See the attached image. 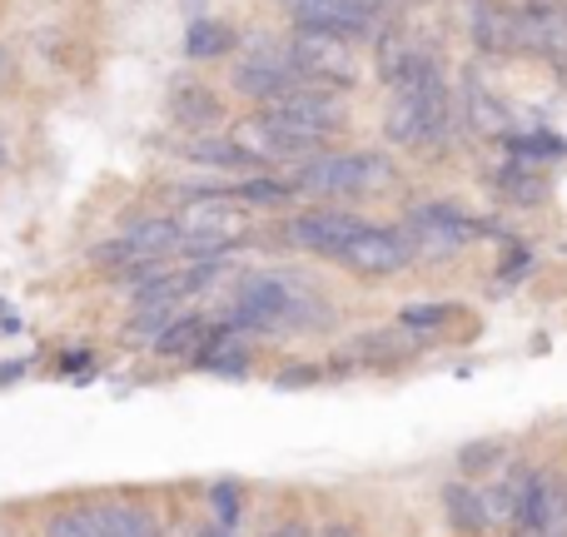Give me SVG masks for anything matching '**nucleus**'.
<instances>
[{
	"mask_svg": "<svg viewBox=\"0 0 567 537\" xmlns=\"http://www.w3.org/2000/svg\"><path fill=\"white\" fill-rule=\"evenodd\" d=\"M449 120H453V105H449V85L439 75H423L413 85H403L389 105V140L393 145H439L449 135Z\"/></svg>",
	"mask_w": 567,
	"mask_h": 537,
	"instance_id": "obj_1",
	"label": "nucleus"
},
{
	"mask_svg": "<svg viewBox=\"0 0 567 537\" xmlns=\"http://www.w3.org/2000/svg\"><path fill=\"white\" fill-rule=\"evenodd\" d=\"M245 225H249V215L235 199H199V205H189L185 215L175 219L179 249H185V259H195V265L225 259L229 249L245 239Z\"/></svg>",
	"mask_w": 567,
	"mask_h": 537,
	"instance_id": "obj_2",
	"label": "nucleus"
},
{
	"mask_svg": "<svg viewBox=\"0 0 567 537\" xmlns=\"http://www.w3.org/2000/svg\"><path fill=\"white\" fill-rule=\"evenodd\" d=\"M389 179H393L389 155L353 149V155H323L313 165H303L289 189H303V195H369V189H383Z\"/></svg>",
	"mask_w": 567,
	"mask_h": 537,
	"instance_id": "obj_3",
	"label": "nucleus"
},
{
	"mask_svg": "<svg viewBox=\"0 0 567 537\" xmlns=\"http://www.w3.org/2000/svg\"><path fill=\"white\" fill-rule=\"evenodd\" d=\"M303 299L309 293L299 289L284 273H255V279L239 283L235 313H229V329H284V323L303 319Z\"/></svg>",
	"mask_w": 567,
	"mask_h": 537,
	"instance_id": "obj_4",
	"label": "nucleus"
},
{
	"mask_svg": "<svg viewBox=\"0 0 567 537\" xmlns=\"http://www.w3.org/2000/svg\"><path fill=\"white\" fill-rule=\"evenodd\" d=\"M284 65L293 80H313V85H349L353 55L343 35H323V30H293L284 45Z\"/></svg>",
	"mask_w": 567,
	"mask_h": 537,
	"instance_id": "obj_5",
	"label": "nucleus"
},
{
	"mask_svg": "<svg viewBox=\"0 0 567 537\" xmlns=\"http://www.w3.org/2000/svg\"><path fill=\"white\" fill-rule=\"evenodd\" d=\"M229 140H235V145L249 155V165H279V159L313 155L323 135H313V130H299V125H289V120H279V115H269V110H265V115L245 120V125H239Z\"/></svg>",
	"mask_w": 567,
	"mask_h": 537,
	"instance_id": "obj_6",
	"label": "nucleus"
},
{
	"mask_svg": "<svg viewBox=\"0 0 567 537\" xmlns=\"http://www.w3.org/2000/svg\"><path fill=\"white\" fill-rule=\"evenodd\" d=\"M513 528L528 537H567V488L558 473H523Z\"/></svg>",
	"mask_w": 567,
	"mask_h": 537,
	"instance_id": "obj_7",
	"label": "nucleus"
},
{
	"mask_svg": "<svg viewBox=\"0 0 567 537\" xmlns=\"http://www.w3.org/2000/svg\"><path fill=\"white\" fill-rule=\"evenodd\" d=\"M483 225L478 219H468L463 209H449V205H423L409 215V235H403V245L413 249V255H453L458 245H468V239H478Z\"/></svg>",
	"mask_w": 567,
	"mask_h": 537,
	"instance_id": "obj_8",
	"label": "nucleus"
},
{
	"mask_svg": "<svg viewBox=\"0 0 567 537\" xmlns=\"http://www.w3.org/2000/svg\"><path fill=\"white\" fill-rule=\"evenodd\" d=\"M329 259H339L343 269L363 273V279H389V273H399L403 265H409L413 249L403 245L399 229H369V225H363L359 235L343 239Z\"/></svg>",
	"mask_w": 567,
	"mask_h": 537,
	"instance_id": "obj_9",
	"label": "nucleus"
},
{
	"mask_svg": "<svg viewBox=\"0 0 567 537\" xmlns=\"http://www.w3.org/2000/svg\"><path fill=\"white\" fill-rule=\"evenodd\" d=\"M299 20V30H323V35H363L373 25V0H284Z\"/></svg>",
	"mask_w": 567,
	"mask_h": 537,
	"instance_id": "obj_10",
	"label": "nucleus"
},
{
	"mask_svg": "<svg viewBox=\"0 0 567 537\" xmlns=\"http://www.w3.org/2000/svg\"><path fill=\"white\" fill-rule=\"evenodd\" d=\"M269 115L289 120V125H299V130H313V135H329V130L343 120V100L329 95V90H313V85L299 90L293 85L289 95L269 100Z\"/></svg>",
	"mask_w": 567,
	"mask_h": 537,
	"instance_id": "obj_11",
	"label": "nucleus"
},
{
	"mask_svg": "<svg viewBox=\"0 0 567 537\" xmlns=\"http://www.w3.org/2000/svg\"><path fill=\"white\" fill-rule=\"evenodd\" d=\"M359 219L353 215H333V209H323V215H303V219H289V245L299 249H313V255H333V249L343 245L349 235H359Z\"/></svg>",
	"mask_w": 567,
	"mask_h": 537,
	"instance_id": "obj_12",
	"label": "nucleus"
},
{
	"mask_svg": "<svg viewBox=\"0 0 567 537\" xmlns=\"http://www.w3.org/2000/svg\"><path fill=\"white\" fill-rule=\"evenodd\" d=\"M379 75L389 80L393 90H403V85H413V80H423V75H439V65H433L429 45L393 35V40H383V50H379Z\"/></svg>",
	"mask_w": 567,
	"mask_h": 537,
	"instance_id": "obj_13",
	"label": "nucleus"
},
{
	"mask_svg": "<svg viewBox=\"0 0 567 537\" xmlns=\"http://www.w3.org/2000/svg\"><path fill=\"white\" fill-rule=\"evenodd\" d=\"M235 90L239 95H255V100H279L293 90V75L284 65V55H255L235 70Z\"/></svg>",
	"mask_w": 567,
	"mask_h": 537,
	"instance_id": "obj_14",
	"label": "nucleus"
},
{
	"mask_svg": "<svg viewBox=\"0 0 567 537\" xmlns=\"http://www.w3.org/2000/svg\"><path fill=\"white\" fill-rule=\"evenodd\" d=\"M120 239H125L135 265H159V259L179 245V229H175V219H140V225H130Z\"/></svg>",
	"mask_w": 567,
	"mask_h": 537,
	"instance_id": "obj_15",
	"label": "nucleus"
},
{
	"mask_svg": "<svg viewBox=\"0 0 567 537\" xmlns=\"http://www.w3.org/2000/svg\"><path fill=\"white\" fill-rule=\"evenodd\" d=\"M473 30H478V45L488 50V55H518V20H513V6H483L478 20H473Z\"/></svg>",
	"mask_w": 567,
	"mask_h": 537,
	"instance_id": "obj_16",
	"label": "nucleus"
},
{
	"mask_svg": "<svg viewBox=\"0 0 567 537\" xmlns=\"http://www.w3.org/2000/svg\"><path fill=\"white\" fill-rule=\"evenodd\" d=\"M463 105H468L473 135H483V140H508V110H503V100L493 95V90H483V80H468V95H463Z\"/></svg>",
	"mask_w": 567,
	"mask_h": 537,
	"instance_id": "obj_17",
	"label": "nucleus"
},
{
	"mask_svg": "<svg viewBox=\"0 0 567 537\" xmlns=\"http://www.w3.org/2000/svg\"><path fill=\"white\" fill-rule=\"evenodd\" d=\"M169 110H175V120L179 125H189V130H209V125H219V115H225L219 95L215 90H205V85H175Z\"/></svg>",
	"mask_w": 567,
	"mask_h": 537,
	"instance_id": "obj_18",
	"label": "nucleus"
},
{
	"mask_svg": "<svg viewBox=\"0 0 567 537\" xmlns=\"http://www.w3.org/2000/svg\"><path fill=\"white\" fill-rule=\"evenodd\" d=\"M443 513H449V523H453V528H458L463 537L488 533L483 493H478V488H468V483H449V488H443Z\"/></svg>",
	"mask_w": 567,
	"mask_h": 537,
	"instance_id": "obj_19",
	"label": "nucleus"
},
{
	"mask_svg": "<svg viewBox=\"0 0 567 537\" xmlns=\"http://www.w3.org/2000/svg\"><path fill=\"white\" fill-rule=\"evenodd\" d=\"M195 363H199V369L225 373V379H245V373H249V353L239 349L235 339H229V329H215V333H209L205 349L195 353Z\"/></svg>",
	"mask_w": 567,
	"mask_h": 537,
	"instance_id": "obj_20",
	"label": "nucleus"
},
{
	"mask_svg": "<svg viewBox=\"0 0 567 537\" xmlns=\"http://www.w3.org/2000/svg\"><path fill=\"white\" fill-rule=\"evenodd\" d=\"M493 189H498L503 199H513V205H538L548 185H543V175L528 165H503V169H493Z\"/></svg>",
	"mask_w": 567,
	"mask_h": 537,
	"instance_id": "obj_21",
	"label": "nucleus"
},
{
	"mask_svg": "<svg viewBox=\"0 0 567 537\" xmlns=\"http://www.w3.org/2000/svg\"><path fill=\"white\" fill-rule=\"evenodd\" d=\"M100 523H105V537H159L155 518L145 508H130V503H115V508H95Z\"/></svg>",
	"mask_w": 567,
	"mask_h": 537,
	"instance_id": "obj_22",
	"label": "nucleus"
},
{
	"mask_svg": "<svg viewBox=\"0 0 567 537\" xmlns=\"http://www.w3.org/2000/svg\"><path fill=\"white\" fill-rule=\"evenodd\" d=\"M185 155L199 159V165H249V155L229 135H199V140H189Z\"/></svg>",
	"mask_w": 567,
	"mask_h": 537,
	"instance_id": "obj_23",
	"label": "nucleus"
},
{
	"mask_svg": "<svg viewBox=\"0 0 567 537\" xmlns=\"http://www.w3.org/2000/svg\"><path fill=\"white\" fill-rule=\"evenodd\" d=\"M229 50V30L219 25V20H195L185 35V55L189 60H215Z\"/></svg>",
	"mask_w": 567,
	"mask_h": 537,
	"instance_id": "obj_24",
	"label": "nucleus"
},
{
	"mask_svg": "<svg viewBox=\"0 0 567 537\" xmlns=\"http://www.w3.org/2000/svg\"><path fill=\"white\" fill-rule=\"evenodd\" d=\"M205 339H209V323H205V319H175V323H169V329L155 339V349H159V353H195Z\"/></svg>",
	"mask_w": 567,
	"mask_h": 537,
	"instance_id": "obj_25",
	"label": "nucleus"
},
{
	"mask_svg": "<svg viewBox=\"0 0 567 537\" xmlns=\"http://www.w3.org/2000/svg\"><path fill=\"white\" fill-rule=\"evenodd\" d=\"M518 483H523V473L518 478H508V483H493L488 493H483V513H488V523H518Z\"/></svg>",
	"mask_w": 567,
	"mask_h": 537,
	"instance_id": "obj_26",
	"label": "nucleus"
},
{
	"mask_svg": "<svg viewBox=\"0 0 567 537\" xmlns=\"http://www.w3.org/2000/svg\"><path fill=\"white\" fill-rule=\"evenodd\" d=\"M45 537H105V523H100V513H95V508L60 513V518L45 528Z\"/></svg>",
	"mask_w": 567,
	"mask_h": 537,
	"instance_id": "obj_27",
	"label": "nucleus"
},
{
	"mask_svg": "<svg viewBox=\"0 0 567 537\" xmlns=\"http://www.w3.org/2000/svg\"><path fill=\"white\" fill-rule=\"evenodd\" d=\"M175 323V303H140V313L130 319V339H159Z\"/></svg>",
	"mask_w": 567,
	"mask_h": 537,
	"instance_id": "obj_28",
	"label": "nucleus"
},
{
	"mask_svg": "<svg viewBox=\"0 0 567 537\" xmlns=\"http://www.w3.org/2000/svg\"><path fill=\"white\" fill-rule=\"evenodd\" d=\"M449 319H453L449 303H413V309H403V329L413 333H439Z\"/></svg>",
	"mask_w": 567,
	"mask_h": 537,
	"instance_id": "obj_29",
	"label": "nucleus"
},
{
	"mask_svg": "<svg viewBox=\"0 0 567 537\" xmlns=\"http://www.w3.org/2000/svg\"><path fill=\"white\" fill-rule=\"evenodd\" d=\"M209 503H215V513H219V528H235V518H239L235 483H215V488H209Z\"/></svg>",
	"mask_w": 567,
	"mask_h": 537,
	"instance_id": "obj_30",
	"label": "nucleus"
},
{
	"mask_svg": "<svg viewBox=\"0 0 567 537\" xmlns=\"http://www.w3.org/2000/svg\"><path fill=\"white\" fill-rule=\"evenodd\" d=\"M508 149H513V155H558L563 140H553L548 130H538V140H518V135H508Z\"/></svg>",
	"mask_w": 567,
	"mask_h": 537,
	"instance_id": "obj_31",
	"label": "nucleus"
},
{
	"mask_svg": "<svg viewBox=\"0 0 567 537\" xmlns=\"http://www.w3.org/2000/svg\"><path fill=\"white\" fill-rule=\"evenodd\" d=\"M239 195H245V199H259V205H275V199L289 195V185H275V179H249Z\"/></svg>",
	"mask_w": 567,
	"mask_h": 537,
	"instance_id": "obj_32",
	"label": "nucleus"
},
{
	"mask_svg": "<svg viewBox=\"0 0 567 537\" xmlns=\"http://www.w3.org/2000/svg\"><path fill=\"white\" fill-rule=\"evenodd\" d=\"M319 373L313 369H284V379H279V389H293V383H313Z\"/></svg>",
	"mask_w": 567,
	"mask_h": 537,
	"instance_id": "obj_33",
	"label": "nucleus"
},
{
	"mask_svg": "<svg viewBox=\"0 0 567 537\" xmlns=\"http://www.w3.org/2000/svg\"><path fill=\"white\" fill-rule=\"evenodd\" d=\"M269 537H309V528H303V523H284V528H275Z\"/></svg>",
	"mask_w": 567,
	"mask_h": 537,
	"instance_id": "obj_34",
	"label": "nucleus"
},
{
	"mask_svg": "<svg viewBox=\"0 0 567 537\" xmlns=\"http://www.w3.org/2000/svg\"><path fill=\"white\" fill-rule=\"evenodd\" d=\"M20 373H25V363H6V369H0V383H10V379H20Z\"/></svg>",
	"mask_w": 567,
	"mask_h": 537,
	"instance_id": "obj_35",
	"label": "nucleus"
},
{
	"mask_svg": "<svg viewBox=\"0 0 567 537\" xmlns=\"http://www.w3.org/2000/svg\"><path fill=\"white\" fill-rule=\"evenodd\" d=\"M319 537H359V533H353V528H339V523H333V528H323Z\"/></svg>",
	"mask_w": 567,
	"mask_h": 537,
	"instance_id": "obj_36",
	"label": "nucleus"
},
{
	"mask_svg": "<svg viewBox=\"0 0 567 537\" xmlns=\"http://www.w3.org/2000/svg\"><path fill=\"white\" fill-rule=\"evenodd\" d=\"M199 537H229V528H205Z\"/></svg>",
	"mask_w": 567,
	"mask_h": 537,
	"instance_id": "obj_37",
	"label": "nucleus"
},
{
	"mask_svg": "<svg viewBox=\"0 0 567 537\" xmlns=\"http://www.w3.org/2000/svg\"><path fill=\"white\" fill-rule=\"evenodd\" d=\"M0 75H6V50H0Z\"/></svg>",
	"mask_w": 567,
	"mask_h": 537,
	"instance_id": "obj_38",
	"label": "nucleus"
},
{
	"mask_svg": "<svg viewBox=\"0 0 567 537\" xmlns=\"http://www.w3.org/2000/svg\"><path fill=\"white\" fill-rule=\"evenodd\" d=\"M0 165H6V149H0Z\"/></svg>",
	"mask_w": 567,
	"mask_h": 537,
	"instance_id": "obj_39",
	"label": "nucleus"
},
{
	"mask_svg": "<svg viewBox=\"0 0 567 537\" xmlns=\"http://www.w3.org/2000/svg\"><path fill=\"white\" fill-rule=\"evenodd\" d=\"M0 537H6V533H0Z\"/></svg>",
	"mask_w": 567,
	"mask_h": 537,
	"instance_id": "obj_40",
	"label": "nucleus"
}]
</instances>
